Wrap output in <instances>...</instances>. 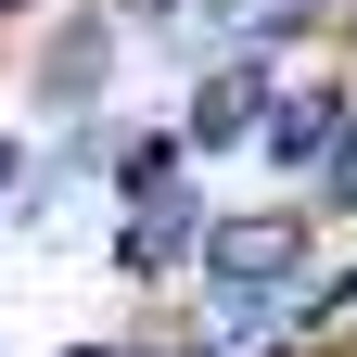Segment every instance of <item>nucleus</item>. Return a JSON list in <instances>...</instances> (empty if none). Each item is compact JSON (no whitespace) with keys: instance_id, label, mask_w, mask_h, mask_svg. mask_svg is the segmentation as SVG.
<instances>
[{"instance_id":"obj_2","label":"nucleus","mask_w":357,"mask_h":357,"mask_svg":"<svg viewBox=\"0 0 357 357\" xmlns=\"http://www.w3.org/2000/svg\"><path fill=\"white\" fill-rule=\"evenodd\" d=\"M344 128H357V77H294L281 89V115H268V166H281V178H306V192H319V166L344 153Z\"/></svg>"},{"instance_id":"obj_3","label":"nucleus","mask_w":357,"mask_h":357,"mask_svg":"<svg viewBox=\"0 0 357 357\" xmlns=\"http://www.w3.org/2000/svg\"><path fill=\"white\" fill-rule=\"evenodd\" d=\"M204 230H217V217L192 204V192H166V204H128V230H115V281H178V268H192V281H204Z\"/></svg>"},{"instance_id":"obj_4","label":"nucleus","mask_w":357,"mask_h":357,"mask_svg":"<svg viewBox=\"0 0 357 357\" xmlns=\"http://www.w3.org/2000/svg\"><path fill=\"white\" fill-rule=\"evenodd\" d=\"M306 217H319V230H344V217H357V128H344V153L319 166V192H306Z\"/></svg>"},{"instance_id":"obj_1","label":"nucleus","mask_w":357,"mask_h":357,"mask_svg":"<svg viewBox=\"0 0 357 357\" xmlns=\"http://www.w3.org/2000/svg\"><path fill=\"white\" fill-rule=\"evenodd\" d=\"M281 52H255V38H243V52L230 64H204L192 77V102H178V141H192V166L204 153H243V141H268V115H281Z\"/></svg>"},{"instance_id":"obj_6","label":"nucleus","mask_w":357,"mask_h":357,"mask_svg":"<svg viewBox=\"0 0 357 357\" xmlns=\"http://www.w3.org/2000/svg\"><path fill=\"white\" fill-rule=\"evenodd\" d=\"M64 357H128V344H64Z\"/></svg>"},{"instance_id":"obj_5","label":"nucleus","mask_w":357,"mask_h":357,"mask_svg":"<svg viewBox=\"0 0 357 357\" xmlns=\"http://www.w3.org/2000/svg\"><path fill=\"white\" fill-rule=\"evenodd\" d=\"M0 192H26V153H13V141H0Z\"/></svg>"}]
</instances>
